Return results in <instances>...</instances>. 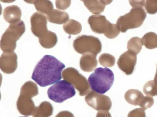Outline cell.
Returning <instances> with one entry per match:
<instances>
[{
  "mask_svg": "<svg viewBox=\"0 0 157 117\" xmlns=\"http://www.w3.org/2000/svg\"><path fill=\"white\" fill-rule=\"evenodd\" d=\"M143 91L147 96L151 97L157 96V83L154 80H151L147 82L144 85Z\"/></svg>",
  "mask_w": 157,
  "mask_h": 117,
  "instance_id": "484cf974",
  "label": "cell"
},
{
  "mask_svg": "<svg viewBox=\"0 0 157 117\" xmlns=\"http://www.w3.org/2000/svg\"><path fill=\"white\" fill-rule=\"evenodd\" d=\"M96 55L90 53H86L82 55L80 61V66L84 72H92L98 65V61Z\"/></svg>",
  "mask_w": 157,
  "mask_h": 117,
  "instance_id": "9a60e30c",
  "label": "cell"
},
{
  "mask_svg": "<svg viewBox=\"0 0 157 117\" xmlns=\"http://www.w3.org/2000/svg\"><path fill=\"white\" fill-rule=\"evenodd\" d=\"M55 117H74L73 114L68 111H63L59 113Z\"/></svg>",
  "mask_w": 157,
  "mask_h": 117,
  "instance_id": "4dcf8cb0",
  "label": "cell"
},
{
  "mask_svg": "<svg viewBox=\"0 0 157 117\" xmlns=\"http://www.w3.org/2000/svg\"><path fill=\"white\" fill-rule=\"evenodd\" d=\"M99 64L105 67H112L116 63V58L111 54L109 53L102 54L99 58Z\"/></svg>",
  "mask_w": 157,
  "mask_h": 117,
  "instance_id": "d4e9b609",
  "label": "cell"
},
{
  "mask_svg": "<svg viewBox=\"0 0 157 117\" xmlns=\"http://www.w3.org/2000/svg\"><path fill=\"white\" fill-rule=\"evenodd\" d=\"M3 16L5 20L10 24L21 20V11L17 5H11L7 7L4 9Z\"/></svg>",
  "mask_w": 157,
  "mask_h": 117,
  "instance_id": "2e32d148",
  "label": "cell"
},
{
  "mask_svg": "<svg viewBox=\"0 0 157 117\" xmlns=\"http://www.w3.org/2000/svg\"><path fill=\"white\" fill-rule=\"evenodd\" d=\"M147 17V13L143 8H133L130 12L120 16L117 19L118 27L122 33L128 29L137 28L142 26Z\"/></svg>",
  "mask_w": 157,
  "mask_h": 117,
  "instance_id": "5b68a950",
  "label": "cell"
},
{
  "mask_svg": "<svg viewBox=\"0 0 157 117\" xmlns=\"http://www.w3.org/2000/svg\"><path fill=\"white\" fill-rule=\"evenodd\" d=\"M29 3L34 4L36 9L41 13L48 15L54 9L52 3L49 1H32Z\"/></svg>",
  "mask_w": 157,
  "mask_h": 117,
  "instance_id": "7402d4cb",
  "label": "cell"
},
{
  "mask_svg": "<svg viewBox=\"0 0 157 117\" xmlns=\"http://www.w3.org/2000/svg\"><path fill=\"white\" fill-rule=\"evenodd\" d=\"M85 6L94 14H99L103 12L106 5L112 1H82Z\"/></svg>",
  "mask_w": 157,
  "mask_h": 117,
  "instance_id": "e0dca14e",
  "label": "cell"
},
{
  "mask_svg": "<svg viewBox=\"0 0 157 117\" xmlns=\"http://www.w3.org/2000/svg\"><path fill=\"white\" fill-rule=\"evenodd\" d=\"M39 43L42 47L46 48H51L57 44V37L56 34L52 32L48 31L39 37Z\"/></svg>",
  "mask_w": 157,
  "mask_h": 117,
  "instance_id": "ffe728a7",
  "label": "cell"
},
{
  "mask_svg": "<svg viewBox=\"0 0 157 117\" xmlns=\"http://www.w3.org/2000/svg\"><path fill=\"white\" fill-rule=\"evenodd\" d=\"M38 94L37 84L31 81L26 82L22 86L17 102V109L21 115L26 116L33 115L36 107L32 98Z\"/></svg>",
  "mask_w": 157,
  "mask_h": 117,
  "instance_id": "7a4b0ae2",
  "label": "cell"
},
{
  "mask_svg": "<svg viewBox=\"0 0 157 117\" xmlns=\"http://www.w3.org/2000/svg\"><path fill=\"white\" fill-rule=\"evenodd\" d=\"M64 80L71 83L79 93V95L85 96L90 91V87L86 78L81 75L75 68L70 67L63 71Z\"/></svg>",
  "mask_w": 157,
  "mask_h": 117,
  "instance_id": "9c48e42d",
  "label": "cell"
},
{
  "mask_svg": "<svg viewBox=\"0 0 157 117\" xmlns=\"http://www.w3.org/2000/svg\"><path fill=\"white\" fill-rule=\"evenodd\" d=\"M53 107L47 101H43L39 106L36 107L32 116L33 117H49L52 115Z\"/></svg>",
  "mask_w": 157,
  "mask_h": 117,
  "instance_id": "d6986e66",
  "label": "cell"
},
{
  "mask_svg": "<svg viewBox=\"0 0 157 117\" xmlns=\"http://www.w3.org/2000/svg\"><path fill=\"white\" fill-rule=\"evenodd\" d=\"M48 95L55 102L61 103L74 97L76 92L74 86L65 80L60 81L48 89Z\"/></svg>",
  "mask_w": 157,
  "mask_h": 117,
  "instance_id": "52a82bcc",
  "label": "cell"
},
{
  "mask_svg": "<svg viewBox=\"0 0 157 117\" xmlns=\"http://www.w3.org/2000/svg\"><path fill=\"white\" fill-rule=\"evenodd\" d=\"M96 117H112L110 112L108 111H99Z\"/></svg>",
  "mask_w": 157,
  "mask_h": 117,
  "instance_id": "1f68e13d",
  "label": "cell"
},
{
  "mask_svg": "<svg viewBox=\"0 0 157 117\" xmlns=\"http://www.w3.org/2000/svg\"><path fill=\"white\" fill-rule=\"evenodd\" d=\"M130 5L132 8H143L145 5V1H129Z\"/></svg>",
  "mask_w": 157,
  "mask_h": 117,
  "instance_id": "f546056e",
  "label": "cell"
},
{
  "mask_svg": "<svg viewBox=\"0 0 157 117\" xmlns=\"http://www.w3.org/2000/svg\"><path fill=\"white\" fill-rule=\"evenodd\" d=\"M74 49L78 53H90L97 55L102 50V44L98 37L92 36H80L74 40Z\"/></svg>",
  "mask_w": 157,
  "mask_h": 117,
  "instance_id": "ba28073f",
  "label": "cell"
},
{
  "mask_svg": "<svg viewBox=\"0 0 157 117\" xmlns=\"http://www.w3.org/2000/svg\"></svg>",
  "mask_w": 157,
  "mask_h": 117,
  "instance_id": "836d02e7",
  "label": "cell"
},
{
  "mask_svg": "<svg viewBox=\"0 0 157 117\" xmlns=\"http://www.w3.org/2000/svg\"><path fill=\"white\" fill-rule=\"evenodd\" d=\"M64 31L70 35H77L82 30V25L79 22L73 19H70L63 26Z\"/></svg>",
  "mask_w": 157,
  "mask_h": 117,
  "instance_id": "44dd1931",
  "label": "cell"
},
{
  "mask_svg": "<svg viewBox=\"0 0 157 117\" xmlns=\"http://www.w3.org/2000/svg\"><path fill=\"white\" fill-rule=\"evenodd\" d=\"M124 98L128 104L134 106L139 105L144 110L151 108L155 102L152 97H145L141 91L135 89L127 90L124 94Z\"/></svg>",
  "mask_w": 157,
  "mask_h": 117,
  "instance_id": "30bf717a",
  "label": "cell"
},
{
  "mask_svg": "<svg viewBox=\"0 0 157 117\" xmlns=\"http://www.w3.org/2000/svg\"><path fill=\"white\" fill-rule=\"evenodd\" d=\"M127 117H146V115L144 109L137 108L129 112Z\"/></svg>",
  "mask_w": 157,
  "mask_h": 117,
  "instance_id": "83f0119b",
  "label": "cell"
},
{
  "mask_svg": "<svg viewBox=\"0 0 157 117\" xmlns=\"http://www.w3.org/2000/svg\"><path fill=\"white\" fill-rule=\"evenodd\" d=\"M85 100L88 105L98 111H109L112 106L110 98L93 90L90 92L85 97Z\"/></svg>",
  "mask_w": 157,
  "mask_h": 117,
  "instance_id": "8fae6325",
  "label": "cell"
},
{
  "mask_svg": "<svg viewBox=\"0 0 157 117\" xmlns=\"http://www.w3.org/2000/svg\"><path fill=\"white\" fill-rule=\"evenodd\" d=\"M88 23L92 31L98 34H103L109 39L116 38L121 32L117 24L111 23L103 15H92L88 19Z\"/></svg>",
  "mask_w": 157,
  "mask_h": 117,
  "instance_id": "8992f818",
  "label": "cell"
},
{
  "mask_svg": "<svg viewBox=\"0 0 157 117\" xmlns=\"http://www.w3.org/2000/svg\"><path fill=\"white\" fill-rule=\"evenodd\" d=\"M65 67L55 57L46 55L36 65L32 79L41 87L50 86L61 80L62 72Z\"/></svg>",
  "mask_w": 157,
  "mask_h": 117,
  "instance_id": "6da1fadb",
  "label": "cell"
},
{
  "mask_svg": "<svg viewBox=\"0 0 157 117\" xmlns=\"http://www.w3.org/2000/svg\"><path fill=\"white\" fill-rule=\"evenodd\" d=\"M154 80L155 82V83H157V69H156V73H155V79H154Z\"/></svg>",
  "mask_w": 157,
  "mask_h": 117,
  "instance_id": "d6a6232c",
  "label": "cell"
},
{
  "mask_svg": "<svg viewBox=\"0 0 157 117\" xmlns=\"http://www.w3.org/2000/svg\"><path fill=\"white\" fill-rule=\"evenodd\" d=\"M17 56L14 51L4 52L0 58V68L4 73L11 74L17 67Z\"/></svg>",
  "mask_w": 157,
  "mask_h": 117,
  "instance_id": "5bb4252c",
  "label": "cell"
},
{
  "mask_svg": "<svg viewBox=\"0 0 157 117\" xmlns=\"http://www.w3.org/2000/svg\"><path fill=\"white\" fill-rule=\"evenodd\" d=\"M71 1H56V6L57 8L62 10L67 9L70 6Z\"/></svg>",
  "mask_w": 157,
  "mask_h": 117,
  "instance_id": "f1b7e54d",
  "label": "cell"
},
{
  "mask_svg": "<svg viewBox=\"0 0 157 117\" xmlns=\"http://www.w3.org/2000/svg\"><path fill=\"white\" fill-rule=\"evenodd\" d=\"M47 15L49 22L58 24H62L66 23L69 18V16L67 12L57 9H53Z\"/></svg>",
  "mask_w": 157,
  "mask_h": 117,
  "instance_id": "ac0fdd59",
  "label": "cell"
},
{
  "mask_svg": "<svg viewBox=\"0 0 157 117\" xmlns=\"http://www.w3.org/2000/svg\"><path fill=\"white\" fill-rule=\"evenodd\" d=\"M114 81L113 71L106 67L96 68L88 79L92 90L101 94H105L110 90Z\"/></svg>",
  "mask_w": 157,
  "mask_h": 117,
  "instance_id": "3957f363",
  "label": "cell"
},
{
  "mask_svg": "<svg viewBox=\"0 0 157 117\" xmlns=\"http://www.w3.org/2000/svg\"><path fill=\"white\" fill-rule=\"evenodd\" d=\"M47 16L41 12H36L31 17V25L32 33L36 37H40L48 31Z\"/></svg>",
  "mask_w": 157,
  "mask_h": 117,
  "instance_id": "7c38bea8",
  "label": "cell"
},
{
  "mask_svg": "<svg viewBox=\"0 0 157 117\" xmlns=\"http://www.w3.org/2000/svg\"><path fill=\"white\" fill-rule=\"evenodd\" d=\"M141 40L144 46L148 49L157 48V34L154 32L147 33Z\"/></svg>",
  "mask_w": 157,
  "mask_h": 117,
  "instance_id": "603a6c76",
  "label": "cell"
},
{
  "mask_svg": "<svg viewBox=\"0 0 157 117\" xmlns=\"http://www.w3.org/2000/svg\"><path fill=\"white\" fill-rule=\"evenodd\" d=\"M25 31L23 21L11 23L3 34L1 41V48L4 52L13 51L16 47L17 41Z\"/></svg>",
  "mask_w": 157,
  "mask_h": 117,
  "instance_id": "277c9868",
  "label": "cell"
},
{
  "mask_svg": "<svg viewBox=\"0 0 157 117\" xmlns=\"http://www.w3.org/2000/svg\"><path fill=\"white\" fill-rule=\"evenodd\" d=\"M143 44L141 38L138 37H134L129 40L127 43V48L128 51L137 55L142 49Z\"/></svg>",
  "mask_w": 157,
  "mask_h": 117,
  "instance_id": "cb8c5ba5",
  "label": "cell"
},
{
  "mask_svg": "<svg viewBox=\"0 0 157 117\" xmlns=\"http://www.w3.org/2000/svg\"><path fill=\"white\" fill-rule=\"evenodd\" d=\"M144 7L147 13L155 14L157 12V1H146Z\"/></svg>",
  "mask_w": 157,
  "mask_h": 117,
  "instance_id": "4316f807",
  "label": "cell"
},
{
  "mask_svg": "<svg viewBox=\"0 0 157 117\" xmlns=\"http://www.w3.org/2000/svg\"><path fill=\"white\" fill-rule=\"evenodd\" d=\"M137 59L136 54L130 51H126L118 60V66L126 75H131L134 72Z\"/></svg>",
  "mask_w": 157,
  "mask_h": 117,
  "instance_id": "4fadbf2b",
  "label": "cell"
}]
</instances>
